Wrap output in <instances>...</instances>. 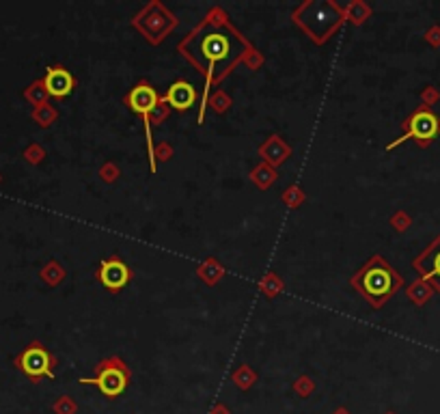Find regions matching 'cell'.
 Wrapping results in <instances>:
<instances>
[{
	"label": "cell",
	"mask_w": 440,
	"mask_h": 414,
	"mask_svg": "<svg viewBox=\"0 0 440 414\" xmlns=\"http://www.w3.org/2000/svg\"><path fill=\"white\" fill-rule=\"evenodd\" d=\"M412 268L423 283L440 294V233L412 259Z\"/></svg>",
	"instance_id": "cell-9"
},
{
	"label": "cell",
	"mask_w": 440,
	"mask_h": 414,
	"mask_svg": "<svg viewBox=\"0 0 440 414\" xmlns=\"http://www.w3.org/2000/svg\"><path fill=\"white\" fill-rule=\"evenodd\" d=\"M386 414H395V412H386Z\"/></svg>",
	"instance_id": "cell-15"
},
{
	"label": "cell",
	"mask_w": 440,
	"mask_h": 414,
	"mask_svg": "<svg viewBox=\"0 0 440 414\" xmlns=\"http://www.w3.org/2000/svg\"><path fill=\"white\" fill-rule=\"evenodd\" d=\"M349 285L376 309L384 307L404 287V276L395 270L384 257L374 255L354 276Z\"/></svg>",
	"instance_id": "cell-2"
},
{
	"label": "cell",
	"mask_w": 440,
	"mask_h": 414,
	"mask_svg": "<svg viewBox=\"0 0 440 414\" xmlns=\"http://www.w3.org/2000/svg\"><path fill=\"white\" fill-rule=\"evenodd\" d=\"M98 278L106 289H110V292H119V289H123L129 283L132 272L119 257H108L100 264Z\"/></svg>",
	"instance_id": "cell-10"
},
{
	"label": "cell",
	"mask_w": 440,
	"mask_h": 414,
	"mask_svg": "<svg viewBox=\"0 0 440 414\" xmlns=\"http://www.w3.org/2000/svg\"><path fill=\"white\" fill-rule=\"evenodd\" d=\"M76 87L74 76L65 67H52L43 78V89L52 97H67Z\"/></svg>",
	"instance_id": "cell-12"
},
{
	"label": "cell",
	"mask_w": 440,
	"mask_h": 414,
	"mask_svg": "<svg viewBox=\"0 0 440 414\" xmlns=\"http://www.w3.org/2000/svg\"><path fill=\"white\" fill-rule=\"evenodd\" d=\"M425 39L429 41L432 46H440V26H436V28H432L427 35H425Z\"/></svg>",
	"instance_id": "cell-14"
},
{
	"label": "cell",
	"mask_w": 440,
	"mask_h": 414,
	"mask_svg": "<svg viewBox=\"0 0 440 414\" xmlns=\"http://www.w3.org/2000/svg\"><path fill=\"white\" fill-rule=\"evenodd\" d=\"M180 52L205 78V93L223 82L250 52V44L231 24L225 11L212 9L186 39L180 41Z\"/></svg>",
	"instance_id": "cell-1"
},
{
	"label": "cell",
	"mask_w": 440,
	"mask_h": 414,
	"mask_svg": "<svg viewBox=\"0 0 440 414\" xmlns=\"http://www.w3.org/2000/svg\"><path fill=\"white\" fill-rule=\"evenodd\" d=\"M123 104L134 114H141L145 121V132H147V141H149V164H151V173H154L156 158H154V147H151V114L160 106V95L154 89V85H149L147 80H141L139 85L125 95Z\"/></svg>",
	"instance_id": "cell-7"
},
{
	"label": "cell",
	"mask_w": 440,
	"mask_h": 414,
	"mask_svg": "<svg viewBox=\"0 0 440 414\" xmlns=\"http://www.w3.org/2000/svg\"><path fill=\"white\" fill-rule=\"evenodd\" d=\"M132 26H134L149 44H160V41L178 26V18H175L162 3H149L134 16Z\"/></svg>",
	"instance_id": "cell-6"
},
{
	"label": "cell",
	"mask_w": 440,
	"mask_h": 414,
	"mask_svg": "<svg viewBox=\"0 0 440 414\" xmlns=\"http://www.w3.org/2000/svg\"><path fill=\"white\" fill-rule=\"evenodd\" d=\"M291 20L309 35L315 44L328 41L337 28L343 24V11L328 0H311V3H302L294 13Z\"/></svg>",
	"instance_id": "cell-3"
},
{
	"label": "cell",
	"mask_w": 440,
	"mask_h": 414,
	"mask_svg": "<svg viewBox=\"0 0 440 414\" xmlns=\"http://www.w3.org/2000/svg\"><path fill=\"white\" fill-rule=\"evenodd\" d=\"M24 374L33 380H39V378H54V356L46 350L41 348L39 343H33L30 348H26L20 356H18V362H16Z\"/></svg>",
	"instance_id": "cell-8"
},
{
	"label": "cell",
	"mask_w": 440,
	"mask_h": 414,
	"mask_svg": "<svg viewBox=\"0 0 440 414\" xmlns=\"http://www.w3.org/2000/svg\"><path fill=\"white\" fill-rule=\"evenodd\" d=\"M199 93L197 89L190 85V82L186 80H178V82H173V85L164 91V95L160 97L162 104H166L168 108H175V110H180V112H186L188 108L195 106Z\"/></svg>",
	"instance_id": "cell-11"
},
{
	"label": "cell",
	"mask_w": 440,
	"mask_h": 414,
	"mask_svg": "<svg viewBox=\"0 0 440 414\" xmlns=\"http://www.w3.org/2000/svg\"><path fill=\"white\" fill-rule=\"evenodd\" d=\"M129 380H132V371L127 369V365L119 356H110L100 360L93 378H80V384L95 386L104 397L115 399L127 389Z\"/></svg>",
	"instance_id": "cell-5"
},
{
	"label": "cell",
	"mask_w": 440,
	"mask_h": 414,
	"mask_svg": "<svg viewBox=\"0 0 440 414\" xmlns=\"http://www.w3.org/2000/svg\"><path fill=\"white\" fill-rule=\"evenodd\" d=\"M432 294H434V289L427 285V283H423L421 278L410 287V292H408V296L417 302V304H423V302H427L429 298H432Z\"/></svg>",
	"instance_id": "cell-13"
},
{
	"label": "cell",
	"mask_w": 440,
	"mask_h": 414,
	"mask_svg": "<svg viewBox=\"0 0 440 414\" xmlns=\"http://www.w3.org/2000/svg\"><path fill=\"white\" fill-rule=\"evenodd\" d=\"M440 136V117L429 108V106H419L415 108L406 121L402 123V136L398 141H393L390 145H386V149H395L400 147L406 141H415L421 149L429 147L436 138Z\"/></svg>",
	"instance_id": "cell-4"
}]
</instances>
